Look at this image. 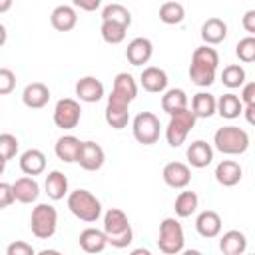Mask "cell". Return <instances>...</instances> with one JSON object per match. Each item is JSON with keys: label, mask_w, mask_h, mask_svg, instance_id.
I'll list each match as a JSON object with an SVG mask.
<instances>
[{"label": "cell", "mask_w": 255, "mask_h": 255, "mask_svg": "<svg viewBox=\"0 0 255 255\" xmlns=\"http://www.w3.org/2000/svg\"><path fill=\"white\" fill-rule=\"evenodd\" d=\"M217 66H219V54H217L215 48H211L207 44L195 48L193 54H191V64H189L191 82L199 88L211 86L215 82Z\"/></svg>", "instance_id": "1"}, {"label": "cell", "mask_w": 255, "mask_h": 255, "mask_svg": "<svg viewBox=\"0 0 255 255\" xmlns=\"http://www.w3.org/2000/svg\"><path fill=\"white\" fill-rule=\"evenodd\" d=\"M104 233L108 245L116 249H124L133 241V229L129 225V219L120 207H110L104 213Z\"/></svg>", "instance_id": "2"}, {"label": "cell", "mask_w": 255, "mask_h": 255, "mask_svg": "<svg viewBox=\"0 0 255 255\" xmlns=\"http://www.w3.org/2000/svg\"><path fill=\"white\" fill-rule=\"evenodd\" d=\"M213 147L223 155H241L249 147V133L239 126H223L213 135Z\"/></svg>", "instance_id": "3"}, {"label": "cell", "mask_w": 255, "mask_h": 255, "mask_svg": "<svg viewBox=\"0 0 255 255\" xmlns=\"http://www.w3.org/2000/svg\"><path fill=\"white\" fill-rule=\"evenodd\" d=\"M66 203H68V209L72 211V215H76L80 221L94 223L102 215L100 199L92 191H88V189H74V191H70Z\"/></svg>", "instance_id": "4"}, {"label": "cell", "mask_w": 255, "mask_h": 255, "mask_svg": "<svg viewBox=\"0 0 255 255\" xmlns=\"http://www.w3.org/2000/svg\"><path fill=\"white\" fill-rule=\"evenodd\" d=\"M157 247L165 255H177L185 247V235L183 227L175 217H165L159 223V237H157Z\"/></svg>", "instance_id": "5"}, {"label": "cell", "mask_w": 255, "mask_h": 255, "mask_svg": "<svg viewBox=\"0 0 255 255\" xmlns=\"http://www.w3.org/2000/svg\"><path fill=\"white\" fill-rule=\"evenodd\" d=\"M195 116L189 108H183L175 114L169 116V122L165 126V139L171 147H179L183 145L185 137L189 135V131L195 128Z\"/></svg>", "instance_id": "6"}, {"label": "cell", "mask_w": 255, "mask_h": 255, "mask_svg": "<svg viewBox=\"0 0 255 255\" xmlns=\"http://www.w3.org/2000/svg\"><path fill=\"white\" fill-rule=\"evenodd\" d=\"M58 227V211L50 203H38L30 215V229L38 239L54 237Z\"/></svg>", "instance_id": "7"}, {"label": "cell", "mask_w": 255, "mask_h": 255, "mask_svg": "<svg viewBox=\"0 0 255 255\" xmlns=\"http://www.w3.org/2000/svg\"><path fill=\"white\" fill-rule=\"evenodd\" d=\"M131 129H133V137L137 143L141 145H153L159 139L161 133V124L159 118L151 112H139L133 122H131Z\"/></svg>", "instance_id": "8"}, {"label": "cell", "mask_w": 255, "mask_h": 255, "mask_svg": "<svg viewBox=\"0 0 255 255\" xmlns=\"http://www.w3.org/2000/svg\"><path fill=\"white\" fill-rule=\"evenodd\" d=\"M129 100L112 92L108 96V104H106V112H104V118H106V124L114 129H124L129 122Z\"/></svg>", "instance_id": "9"}, {"label": "cell", "mask_w": 255, "mask_h": 255, "mask_svg": "<svg viewBox=\"0 0 255 255\" xmlns=\"http://www.w3.org/2000/svg\"><path fill=\"white\" fill-rule=\"evenodd\" d=\"M80 118H82L80 102H76L74 98H62V100L56 102L54 124L60 129H74L80 124Z\"/></svg>", "instance_id": "10"}, {"label": "cell", "mask_w": 255, "mask_h": 255, "mask_svg": "<svg viewBox=\"0 0 255 255\" xmlns=\"http://www.w3.org/2000/svg\"><path fill=\"white\" fill-rule=\"evenodd\" d=\"M104 161H106V153H104L100 143H96V141H82L80 153H78V159H76V163H80L82 169L98 171V169H102Z\"/></svg>", "instance_id": "11"}, {"label": "cell", "mask_w": 255, "mask_h": 255, "mask_svg": "<svg viewBox=\"0 0 255 255\" xmlns=\"http://www.w3.org/2000/svg\"><path fill=\"white\" fill-rule=\"evenodd\" d=\"M161 177H163L165 185H169L173 189H185L191 181V169H189V165H185L181 161H169V163H165Z\"/></svg>", "instance_id": "12"}, {"label": "cell", "mask_w": 255, "mask_h": 255, "mask_svg": "<svg viewBox=\"0 0 255 255\" xmlns=\"http://www.w3.org/2000/svg\"><path fill=\"white\" fill-rule=\"evenodd\" d=\"M74 92H76L80 102L96 104V102H100L104 98V84L96 76H84V78H80L76 82Z\"/></svg>", "instance_id": "13"}, {"label": "cell", "mask_w": 255, "mask_h": 255, "mask_svg": "<svg viewBox=\"0 0 255 255\" xmlns=\"http://www.w3.org/2000/svg\"><path fill=\"white\" fill-rule=\"evenodd\" d=\"M153 56V44L149 38H133L126 48V58L131 66H143Z\"/></svg>", "instance_id": "14"}, {"label": "cell", "mask_w": 255, "mask_h": 255, "mask_svg": "<svg viewBox=\"0 0 255 255\" xmlns=\"http://www.w3.org/2000/svg\"><path fill=\"white\" fill-rule=\"evenodd\" d=\"M139 82H141V88L149 94H161L167 90V74L165 70L157 68V66H147L143 68L141 76H139Z\"/></svg>", "instance_id": "15"}, {"label": "cell", "mask_w": 255, "mask_h": 255, "mask_svg": "<svg viewBox=\"0 0 255 255\" xmlns=\"http://www.w3.org/2000/svg\"><path fill=\"white\" fill-rule=\"evenodd\" d=\"M50 24L54 30L58 32H70L76 28L78 24V12L74 6H68V4H60L52 10L50 14Z\"/></svg>", "instance_id": "16"}, {"label": "cell", "mask_w": 255, "mask_h": 255, "mask_svg": "<svg viewBox=\"0 0 255 255\" xmlns=\"http://www.w3.org/2000/svg\"><path fill=\"white\" fill-rule=\"evenodd\" d=\"M185 155H187V161H189L191 167L203 169L213 161V147L203 139H195V141L189 143Z\"/></svg>", "instance_id": "17"}, {"label": "cell", "mask_w": 255, "mask_h": 255, "mask_svg": "<svg viewBox=\"0 0 255 255\" xmlns=\"http://www.w3.org/2000/svg\"><path fill=\"white\" fill-rule=\"evenodd\" d=\"M22 102L30 110H40L50 102V88L42 82H32L22 92Z\"/></svg>", "instance_id": "18"}, {"label": "cell", "mask_w": 255, "mask_h": 255, "mask_svg": "<svg viewBox=\"0 0 255 255\" xmlns=\"http://www.w3.org/2000/svg\"><path fill=\"white\" fill-rule=\"evenodd\" d=\"M195 231L205 237V239H213L221 233V217L217 211L213 209H205L195 217Z\"/></svg>", "instance_id": "19"}, {"label": "cell", "mask_w": 255, "mask_h": 255, "mask_svg": "<svg viewBox=\"0 0 255 255\" xmlns=\"http://www.w3.org/2000/svg\"><path fill=\"white\" fill-rule=\"evenodd\" d=\"M241 177H243V169H241V165H239L237 161H233V159H223V161H219L217 167H215V179H217V183L223 185V187H233V185H237V183L241 181Z\"/></svg>", "instance_id": "20"}, {"label": "cell", "mask_w": 255, "mask_h": 255, "mask_svg": "<svg viewBox=\"0 0 255 255\" xmlns=\"http://www.w3.org/2000/svg\"><path fill=\"white\" fill-rule=\"evenodd\" d=\"M14 199L20 203H34L40 195V185L32 175H24L12 183Z\"/></svg>", "instance_id": "21"}, {"label": "cell", "mask_w": 255, "mask_h": 255, "mask_svg": "<svg viewBox=\"0 0 255 255\" xmlns=\"http://www.w3.org/2000/svg\"><path fill=\"white\" fill-rule=\"evenodd\" d=\"M227 38V24L221 18H207L201 26V40L207 46H217Z\"/></svg>", "instance_id": "22"}, {"label": "cell", "mask_w": 255, "mask_h": 255, "mask_svg": "<svg viewBox=\"0 0 255 255\" xmlns=\"http://www.w3.org/2000/svg\"><path fill=\"white\" fill-rule=\"evenodd\" d=\"M78 243L82 247V251L86 253H102L108 245V239H106V233L104 229H96V227H86L80 237H78Z\"/></svg>", "instance_id": "23"}, {"label": "cell", "mask_w": 255, "mask_h": 255, "mask_svg": "<svg viewBox=\"0 0 255 255\" xmlns=\"http://www.w3.org/2000/svg\"><path fill=\"white\" fill-rule=\"evenodd\" d=\"M219 249L223 255H241L247 249V237L239 229H229L219 237Z\"/></svg>", "instance_id": "24"}, {"label": "cell", "mask_w": 255, "mask_h": 255, "mask_svg": "<svg viewBox=\"0 0 255 255\" xmlns=\"http://www.w3.org/2000/svg\"><path fill=\"white\" fill-rule=\"evenodd\" d=\"M80 145L82 141L76 137V135H62L56 145H54V151H56V157L64 163H74L78 159V153H80Z\"/></svg>", "instance_id": "25"}, {"label": "cell", "mask_w": 255, "mask_h": 255, "mask_svg": "<svg viewBox=\"0 0 255 255\" xmlns=\"http://www.w3.org/2000/svg\"><path fill=\"white\" fill-rule=\"evenodd\" d=\"M20 169L26 173V175H40L44 173L46 169V155L44 151L40 149H26L22 155H20Z\"/></svg>", "instance_id": "26"}, {"label": "cell", "mask_w": 255, "mask_h": 255, "mask_svg": "<svg viewBox=\"0 0 255 255\" xmlns=\"http://www.w3.org/2000/svg\"><path fill=\"white\" fill-rule=\"evenodd\" d=\"M215 112L225 120H235L241 116L243 104H241L239 96H235L233 92H227V94L219 96V100H215Z\"/></svg>", "instance_id": "27"}, {"label": "cell", "mask_w": 255, "mask_h": 255, "mask_svg": "<svg viewBox=\"0 0 255 255\" xmlns=\"http://www.w3.org/2000/svg\"><path fill=\"white\" fill-rule=\"evenodd\" d=\"M44 189L52 201H60V199H64V195H68V177L62 171L54 169L46 175Z\"/></svg>", "instance_id": "28"}, {"label": "cell", "mask_w": 255, "mask_h": 255, "mask_svg": "<svg viewBox=\"0 0 255 255\" xmlns=\"http://www.w3.org/2000/svg\"><path fill=\"white\" fill-rule=\"evenodd\" d=\"M187 102H189V100H187L185 90H181V88H171V90H165L163 96H161V110H163L167 116H171V114H175V112L187 108Z\"/></svg>", "instance_id": "29"}, {"label": "cell", "mask_w": 255, "mask_h": 255, "mask_svg": "<svg viewBox=\"0 0 255 255\" xmlns=\"http://www.w3.org/2000/svg\"><path fill=\"white\" fill-rule=\"evenodd\" d=\"M195 118H211L215 114V96L209 94V92H197L193 98H191V108Z\"/></svg>", "instance_id": "30"}, {"label": "cell", "mask_w": 255, "mask_h": 255, "mask_svg": "<svg viewBox=\"0 0 255 255\" xmlns=\"http://www.w3.org/2000/svg\"><path fill=\"white\" fill-rule=\"evenodd\" d=\"M112 92H116V94L128 98L129 102H133V100L137 98V84H135V80H133L131 74L120 72V74H116V78H114Z\"/></svg>", "instance_id": "31"}, {"label": "cell", "mask_w": 255, "mask_h": 255, "mask_svg": "<svg viewBox=\"0 0 255 255\" xmlns=\"http://www.w3.org/2000/svg\"><path fill=\"white\" fill-rule=\"evenodd\" d=\"M197 205H199V197L195 191H181L175 197L173 209H175L177 217H191L197 211Z\"/></svg>", "instance_id": "32"}, {"label": "cell", "mask_w": 255, "mask_h": 255, "mask_svg": "<svg viewBox=\"0 0 255 255\" xmlns=\"http://www.w3.org/2000/svg\"><path fill=\"white\" fill-rule=\"evenodd\" d=\"M183 18H185V8H183V4L169 0V2H163V4L159 6V20H161L163 24L175 26V24H181Z\"/></svg>", "instance_id": "33"}, {"label": "cell", "mask_w": 255, "mask_h": 255, "mask_svg": "<svg viewBox=\"0 0 255 255\" xmlns=\"http://www.w3.org/2000/svg\"><path fill=\"white\" fill-rule=\"evenodd\" d=\"M126 32L128 28L118 24V22H112V20H102V26H100V34H102V40L106 44H122L126 40Z\"/></svg>", "instance_id": "34"}, {"label": "cell", "mask_w": 255, "mask_h": 255, "mask_svg": "<svg viewBox=\"0 0 255 255\" xmlns=\"http://www.w3.org/2000/svg\"><path fill=\"white\" fill-rule=\"evenodd\" d=\"M102 20H112V22H118V24L129 28L131 26V12L122 4H108L102 10Z\"/></svg>", "instance_id": "35"}, {"label": "cell", "mask_w": 255, "mask_h": 255, "mask_svg": "<svg viewBox=\"0 0 255 255\" xmlns=\"http://www.w3.org/2000/svg\"><path fill=\"white\" fill-rule=\"evenodd\" d=\"M221 82H223V86L229 88V90L241 88V86L245 84V70H243V66H239V64H229V66H225L223 72H221Z\"/></svg>", "instance_id": "36"}, {"label": "cell", "mask_w": 255, "mask_h": 255, "mask_svg": "<svg viewBox=\"0 0 255 255\" xmlns=\"http://www.w3.org/2000/svg\"><path fill=\"white\" fill-rule=\"evenodd\" d=\"M235 56L243 62V64H251L255 60V38L253 36H245L237 42L235 46Z\"/></svg>", "instance_id": "37"}, {"label": "cell", "mask_w": 255, "mask_h": 255, "mask_svg": "<svg viewBox=\"0 0 255 255\" xmlns=\"http://www.w3.org/2000/svg\"><path fill=\"white\" fill-rule=\"evenodd\" d=\"M18 137L12 133H0V157L4 161H10L18 153Z\"/></svg>", "instance_id": "38"}, {"label": "cell", "mask_w": 255, "mask_h": 255, "mask_svg": "<svg viewBox=\"0 0 255 255\" xmlns=\"http://www.w3.org/2000/svg\"><path fill=\"white\" fill-rule=\"evenodd\" d=\"M16 88V74L10 68H0V96L12 94Z\"/></svg>", "instance_id": "39"}, {"label": "cell", "mask_w": 255, "mask_h": 255, "mask_svg": "<svg viewBox=\"0 0 255 255\" xmlns=\"http://www.w3.org/2000/svg\"><path fill=\"white\" fill-rule=\"evenodd\" d=\"M6 253H8V255H34L36 249H34L30 243H26V241H12V243L6 247Z\"/></svg>", "instance_id": "40"}, {"label": "cell", "mask_w": 255, "mask_h": 255, "mask_svg": "<svg viewBox=\"0 0 255 255\" xmlns=\"http://www.w3.org/2000/svg\"><path fill=\"white\" fill-rule=\"evenodd\" d=\"M14 191H12V183L0 181V209H6L14 203Z\"/></svg>", "instance_id": "41"}, {"label": "cell", "mask_w": 255, "mask_h": 255, "mask_svg": "<svg viewBox=\"0 0 255 255\" xmlns=\"http://www.w3.org/2000/svg\"><path fill=\"white\" fill-rule=\"evenodd\" d=\"M241 104L243 106H249V104H255V82H247L241 86V96H239Z\"/></svg>", "instance_id": "42"}, {"label": "cell", "mask_w": 255, "mask_h": 255, "mask_svg": "<svg viewBox=\"0 0 255 255\" xmlns=\"http://www.w3.org/2000/svg\"><path fill=\"white\" fill-rule=\"evenodd\" d=\"M74 8H80L84 12H96L102 4V0H72Z\"/></svg>", "instance_id": "43"}, {"label": "cell", "mask_w": 255, "mask_h": 255, "mask_svg": "<svg viewBox=\"0 0 255 255\" xmlns=\"http://www.w3.org/2000/svg\"><path fill=\"white\" fill-rule=\"evenodd\" d=\"M241 26L245 28V32H249V36L255 34V10H247L241 18Z\"/></svg>", "instance_id": "44"}, {"label": "cell", "mask_w": 255, "mask_h": 255, "mask_svg": "<svg viewBox=\"0 0 255 255\" xmlns=\"http://www.w3.org/2000/svg\"><path fill=\"white\" fill-rule=\"evenodd\" d=\"M255 104H249V106H243V112L241 114H245V120H247V124H255Z\"/></svg>", "instance_id": "45"}, {"label": "cell", "mask_w": 255, "mask_h": 255, "mask_svg": "<svg viewBox=\"0 0 255 255\" xmlns=\"http://www.w3.org/2000/svg\"><path fill=\"white\" fill-rule=\"evenodd\" d=\"M14 0H0V14H6L10 8H12Z\"/></svg>", "instance_id": "46"}, {"label": "cell", "mask_w": 255, "mask_h": 255, "mask_svg": "<svg viewBox=\"0 0 255 255\" xmlns=\"http://www.w3.org/2000/svg\"><path fill=\"white\" fill-rule=\"evenodd\" d=\"M6 40H8V32H6V26H4V24H0V48L6 44Z\"/></svg>", "instance_id": "47"}, {"label": "cell", "mask_w": 255, "mask_h": 255, "mask_svg": "<svg viewBox=\"0 0 255 255\" xmlns=\"http://www.w3.org/2000/svg\"><path fill=\"white\" fill-rule=\"evenodd\" d=\"M38 253H40V255H48V253H54V255H58L60 251H58V249H42V251H38Z\"/></svg>", "instance_id": "48"}, {"label": "cell", "mask_w": 255, "mask_h": 255, "mask_svg": "<svg viewBox=\"0 0 255 255\" xmlns=\"http://www.w3.org/2000/svg\"><path fill=\"white\" fill-rule=\"evenodd\" d=\"M131 253H133V255H139V253H143V255H149V249H133Z\"/></svg>", "instance_id": "49"}, {"label": "cell", "mask_w": 255, "mask_h": 255, "mask_svg": "<svg viewBox=\"0 0 255 255\" xmlns=\"http://www.w3.org/2000/svg\"><path fill=\"white\" fill-rule=\"evenodd\" d=\"M4 169H6V161H4L2 157H0V175L4 173Z\"/></svg>", "instance_id": "50"}]
</instances>
